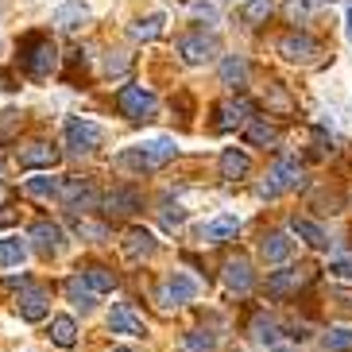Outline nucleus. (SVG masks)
I'll list each match as a JSON object with an SVG mask.
<instances>
[{
	"mask_svg": "<svg viewBox=\"0 0 352 352\" xmlns=\"http://www.w3.org/2000/svg\"><path fill=\"white\" fill-rule=\"evenodd\" d=\"M175 155H178L175 140L170 135H155V140H144V144H135V147H124L116 155V163L124 166V170H135V175H151V170L166 166Z\"/></svg>",
	"mask_w": 352,
	"mask_h": 352,
	"instance_id": "f257e3e1",
	"label": "nucleus"
},
{
	"mask_svg": "<svg viewBox=\"0 0 352 352\" xmlns=\"http://www.w3.org/2000/svg\"><path fill=\"white\" fill-rule=\"evenodd\" d=\"M20 70L28 74V78H51L54 66H58V51H54L51 35L43 32H28L20 39Z\"/></svg>",
	"mask_w": 352,
	"mask_h": 352,
	"instance_id": "f03ea898",
	"label": "nucleus"
},
{
	"mask_svg": "<svg viewBox=\"0 0 352 352\" xmlns=\"http://www.w3.org/2000/svg\"><path fill=\"white\" fill-rule=\"evenodd\" d=\"M302 186V163L298 155H279L275 166H271L267 182H259V197H279L287 190H298Z\"/></svg>",
	"mask_w": 352,
	"mask_h": 352,
	"instance_id": "7ed1b4c3",
	"label": "nucleus"
},
{
	"mask_svg": "<svg viewBox=\"0 0 352 352\" xmlns=\"http://www.w3.org/2000/svg\"><path fill=\"white\" fill-rule=\"evenodd\" d=\"M63 135H66V147H70L74 155H89V151H97L104 144V128L94 124V120H85V116H70Z\"/></svg>",
	"mask_w": 352,
	"mask_h": 352,
	"instance_id": "20e7f679",
	"label": "nucleus"
},
{
	"mask_svg": "<svg viewBox=\"0 0 352 352\" xmlns=\"http://www.w3.org/2000/svg\"><path fill=\"white\" fill-rule=\"evenodd\" d=\"M54 197H58L66 209H74V213H78V209L85 213V209H94L97 201H101V194H97L94 182H89V178H78V175H74V178H63V182H58V194H54Z\"/></svg>",
	"mask_w": 352,
	"mask_h": 352,
	"instance_id": "39448f33",
	"label": "nucleus"
},
{
	"mask_svg": "<svg viewBox=\"0 0 352 352\" xmlns=\"http://www.w3.org/2000/svg\"><path fill=\"white\" fill-rule=\"evenodd\" d=\"M116 109L128 116V120H151L155 116V94L144 89V85H124L116 94Z\"/></svg>",
	"mask_w": 352,
	"mask_h": 352,
	"instance_id": "423d86ee",
	"label": "nucleus"
},
{
	"mask_svg": "<svg viewBox=\"0 0 352 352\" xmlns=\"http://www.w3.org/2000/svg\"><path fill=\"white\" fill-rule=\"evenodd\" d=\"M101 206H104V217L109 221H124V217H132V213L144 209V194L135 186H113L101 197Z\"/></svg>",
	"mask_w": 352,
	"mask_h": 352,
	"instance_id": "0eeeda50",
	"label": "nucleus"
},
{
	"mask_svg": "<svg viewBox=\"0 0 352 352\" xmlns=\"http://www.w3.org/2000/svg\"><path fill=\"white\" fill-rule=\"evenodd\" d=\"M178 54H182V63L186 66H206L213 63V54H217V39L206 32H190L178 39Z\"/></svg>",
	"mask_w": 352,
	"mask_h": 352,
	"instance_id": "6e6552de",
	"label": "nucleus"
},
{
	"mask_svg": "<svg viewBox=\"0 0 352 352\" xmlns=\"http://www.w3.org/2000/svg\"><path fill=\"white\" fill-rule=\"evenodd\" d=\"M28 240H32V248L39 252V256H58V252L66 248V236H63V225H54V221H35L32 228H28Z\"/></svg>",
	"mask_w": 352,
	"mask_h": 352,
	"instance_id": "1a4fd4ad",
	"label": "nucleus"
},
{
	"mask_svg": "<svg viewBox=\"0 0 352 352\" xmlns=\"http://www.w3.org/2000/svg\"><path fill=\"white\" fill-rule=\"evenodd\" d=\"M213 113H217L213 128H217V132H232V128H240V124L252 120V101L248 97H232V101H221Z\"/></svg>",
	"mask_w": 352,
	"mask_h": 352,
	"instance_id": "9d476101",
	"label": "nucleus"
},
{
	"mask_svg": "<svg viewBox=\"0 0 352 352\" xmlns=\"http://www.w3.org/2000/svg\"><path fill=\"white\" fill-rule=\"evenodd\" d=\"M54 163H58V147L43 144V140L20 147V166H23V170H47V175H51Z\"/></svg>",
	"mask_w": 352,
	"mask_h": 352,
	"instance_id": "9b49d317",
	"label": "nucleus"
},
{
	"mask_svg": "<svg viewBox=\"0 0 352 352\" xmlns=\"http://www.w3.org/2000/svg\"><path fill=\"white\" fill-rule=\"evenodd\" d=\"M16 310H20L23 321H43L47 314H51V294H47L43 287H28L20 298H16Z\"/></svg>",
	"mask_w": 352,
	"mask_h": 352,
	"instance_id": "f8f14e48",
	"label": "nucleus"
},
{
	"mask_svg": "<svg viewBox=\"0 0 352 352\" xmlns=\"http://www.w3.org/2000/svg\"><path fill=\"white\" fill-rule=\"evenodd\" d=\"M321 47H318V39L314 35H283L279 39V54L287 58V63H310L314 54H318Z\"/></svg>",
	"mask_w": 352,
	"mask_h": 352,
	"instance_id": "ddd939ff",
	"label": "nucleus"
},
{
	"mask_svg": "<svg viewBox=\"0 0 352 352\" xmlns=\"http://www.w3.org/2000/svg\"><path fill=\"white\" fill-rule=\"evenodd\" d=\"M78 279H82L85 287L94 290V294H113V290L120 287V279H116V271L101 267V263H85V267H78Z\"/></svg>",
	"mask_w": 352,
	"mask_h": 352,
	"instance_id": "4468645a",
	"label": "nucleus"
},
{
	"mask_svg": "<svg viewBox=\"0 0 352 352\" xmlns=\"http://www.w3.org/2000/svg\"><path fill=\"white\" fill-rule=\"evenodd\" d=\"M109 329L113 333H124V337H147V325H144V318L132 310V306H113V314H109Z\"/></svg>",
	"mask_w": 352,
	"mask_h": 352,
	"instance_id": "2eb2a0df",
	"label": "nucleus"
},
{
	"mask_svg": "<svg viewBox=\"0 0 352 352\" xmlns=\"http://www.w3.org/2000/svg\"><path fill=\"white\" fill-rule=\"evenodd\" d=\"M221 279H225V287H228V290H236V294H248L252 283H256V275H252V263H248V259L236 256V259H228V263H225Z\"/></svg>",
	"mask_w": 352,
	"mask_h": 352,
	"instance_id": "dca6fc26",
	"label": "nucleus"
},
{
	"mask_svg": "<svg viewBox=\"0 0 352 352\" xmlns=\"http://www.w3.org/2000/svg\"><path fill=\"white\" fill-rule=\"evenodd\" d=\"M306 279H310V271H306V267H283V271H275V275L267 279V294L287 298V294H294Z\"/></svg>",
	"mask_w": 352,
	"mask_h": 352,
	"instance_id": "f3484780",
	"label": "nucleus"
},
{
	"mask_svg": "<svg viewBox=\"0 0 352 352\" xmlns=\"http://www.w3.org/2000/svg\"><path fill=\"white\" fill-rule=\"evenodd\" d=\"M236 232H240V217H232V213L213 217V221H206V225L197 228V236L206 240V244H225V240H232Z\"/></svg>",
	"mask_w": 352,
	"mask_h": 352,
	"instance_id": "a211bd4d",
	"label": "nucleus"
},
{
	"mask_svg": "<svg viewBox=\"0 0 352 352\" xmlns=\"http://www.w3.org/2000/svg\"><path fill=\"white\" fill-rule=\"evenodd\" d=\"M51 23L58 28V32L74 35L78 28H85V23H89V8H85V4H78V0H70V4H63V8H54Z\"/></svg>",
	"mask_w": 352,
	"mask_h": 352,
	"instance_id": "6ab92c4d",
	"label": "nucleus"
},
{
	"mask_svg": "<svg viewBox=\"0 0 352 352\" xmlns=\"http://www.w3.org/2000/svg\"><path fill=\"white\" fill-rule=\"evenodd\" d=\"M155 252H159L155 232H147V228H128V236H124V256L128 259H151Z\"/></svg>",
	"mask_w": 352,
	"mask_h": 352,
	"instance_id": "aec40b11",
	"label": "nucleus"
},
{
	"mask_svg": "<svg viewBox=\"0 0 352 352\" xmlns=\"http://www.w3.org/2000/svg\"><path fill=\"white\" fill-rule=\"evenodd\" d=\"M252 175V159L240 151V147H225L221 151V178H228V182H240V178Z\"/></svg>",
	"mask_w": 352,
	"mask_h": 352,
	"instance_id": "412c9836",
	"label": "nucleus"
},
{
	"mask_svg": "<svg viewBox=\"0 0 352 352\" xmlns=\"http://www.w3.org/2000/svg\"><path fill=\"white\" fill-rule=\"evenodd\" d=\"M259 256L267 259V263H287V259L294 256V240H290L287 232H267L263 244H259Z\"/></svg>",
	"mask_w": 352,
	"mask_h": 352,
	"instance_id": "4be33fe9",
	"label": "nucleus"
},
{
	"mask_svg": "<svg viewBox=\"0 0 352 352\" xmlns=\"http://www.w3.org/2000/svg\"><path fill=\"white\" fill-rule=\"evenodd\" d=\"M290 232H294L298 240H306V244H310V248H318V252L329 248V236H325V228L314 225L310 217H290Z\"/></svg>",
	"mask_w": 352,
	"mask_h": 352,
	"instance_id": "5701e85b",
	"label": "nucleus"
},
{
	"mask_svg": "<svg viewBox=\"0 0 352 352\" xmlns=\"http://www.w3.org/2000/svg\"><path fill=\"white\" fill-rule=\"evenodd\" d=\"M221 85H228V89H244L248 85V63L240 54H225L221 58Z\"/></svg>",
	"mask_w": 352,
	"mask_h": 352,
	"instance_id": "b1692460",
	"label": "nucleus"
},
{
	"mask_svg": "<svg viewBox=\"0 0 352 352\" xmlns=\"http://www.w3.org/2000/svg\"><path fill=\"white\" fill-rule=\"evenodd\" d=\"M197 294V283L190 279V275H170L163 287V302H175V306H182V302H190Z\"/></svg>",
	"mask_w": 352,
	"mask_h": 352,
	"instance_id": "393cba45",
	"label": "nucleus"
},
{
	"mask_svg": "<svg viewBox=\"0 0 352 352\" xmlns=\"http://www.w3.org/2000/svg\"><path fill=\"white\" fill-rule=\"evenodd\" d=\"M244 140H248L252 147H271L279 140V132H275V124H267L263 116H252L248 124H244Z\"/></svg>",
	"mask_w": 352,
	"mask_h": 352,
	"instance_id": "a878e982",
	"label": "nucleus"
},
{
	"mask_svg": "<svg viewBox=\"0 0 352 352\" xmlns=\"http://www.w3.org/2000/svg\"><path fill=\"white\" fill-rule=\"evenodd\" d=\"M63 290H66V298H70L74 306H78V310H85V314H89V310L97 306V294H94L89 287H85V283L78 279V275H70V279L63 283Z\"/></svg>",
	"mask_w": 352,
	"mask_h": 352,
	"instance_id": "bb28decb",
	"label": "nucleus"
},
{
	"mask_svg": "<svg viewBox=\"0 0 352 352\" xmlns=\"http://www.w3.org/2000/svg\"><path fill=\"white\" fill-rule=\"evenodd\" d=\"M252 337H256V344H263V349H275V344H279V321L267 318V314H259V318L252 321Z\"/></svg>",
	"mask_w": 352,
	"mask_h": 352,
	"instance_id": "cd10ccee",
	"label": "nucleus"
},
{
	"mask_svg": "<svg viewBox=\"0 0 352 352\" xmlns=\"http://www.w3.org/2000/svg\"><path fill=\"white\" fill-rule=\"evenodd\" d=\"M28 259V244L20 236H4L0 240V267H20Z\"/></svg>",
	"mask_w": 352,
	"mask_h": 352,
	"instance_id": "c85d7f7f",
	"label": "nucleus"
},
{
	"mask_svg": "<svg viewBox=\"0 0 352 352\" xmlns=\"http://www.w3.org/2000/svg\"><path fill=\"white\" fill-rule=\"evenodd\" d=\"M51 341L58 344V349H74L78 344V325H74V318H54L51 321Z\"/></svg>",
	"mask_w": 352,
	"mask_h": 352,
	"instance_id": "c756f323",
	"label": "nucleus"
},
{
	"mask_svg": "<svg viewBox=\"0 0 352 352\" xmlns=\"http://www.w3.org/2000/svg\"><path fill=\"white\" fill-rule=\"evenodd\" d=\"M23 194H28V197H39V201H47V197L58 194V178H51V175L23 178Z\"/></svg>",
	"mask_w": 352,
	"mask_h": 352,
	"instance_id": "7c9ffc66",
	"label": "nucleus"
},
{
	"mask_svg": "<svg viewBox=\"0 0 352 352\" xmlns=\"http://www.w3.org/2000/svg\"><path fill=\"white\" fill-rule=\"evenodd\" d=\"M128 35H132L135 43H151V39H159L163 35V16H147V20H135L132 28H128Z\"/></svg>",
	"mask_w": 352,
	"mask_h": 352,
	"instance_id": "2f4dec72",
	"label": "nucleus"
},
{
	"mask_svg": "<svg viewBox=\"0 0 352 352\" xmlns=\"http://www.w3.org/2000/svg\"><path fill=\"white\" fill-rule=\"evenodd\" d=\"M217 349V341H213V333H186L182 337V352H213Z\"/></svg>",
	"mask_w": 352,
	"mask_h": 352,
	"instance_id": "473e14b6",
	"label": "nucleus"
},
{
	"mask_svg": "<svg viewBox=\"0 0 352 352\" xmlns=\"http://www.w3.org/2000/svg\"><path fill=\"white\" fill-rule=\"evenodd\" d=\"M321 344H325V352H352V329H344V325L341 329H329Z\"/></svg>",
	"mask_w": 352,
	"mask_h": 352,
	"instance_id": "72a5a7b5",
	"label": "nucleus"
},
{
	"mask_svg": "<svg viewBox=\"0 0 352 352\" xmlns=\"http://www.w3.org/2000/svg\"><path fill=\"white\" fill-rule=\"evenodd\" d=\"M20 128H23V116L20 113H0V144H12L16 135H20Z\"/></svg>",
	"mask_w": 352,
	"mask_h": 352,
	"instance_id": "f704fd0d",
	"label": "nucleus"
},
{
	"mask_svg": "<svg viewBox=\"0 0 352 352\" xmlns=\"http://www.w3.org/2000/svg\"><path fill=\"white\" fill-rule=\"evenodd\" d=\"M271 8H275L271 0H248V8H244V20L256 28V23H263V20L271 16Z\"/></svg>",
	"mask_w": 352,
	"mask_h": 352,
	"instance_id": "c9c22d12",
	"label": "nucleus"
},
{
	"mask_svg": "<svg viewBox=\"0 0 352 352\" xmlns=\"http://www.w3.org/2000/svg\"><path fill=\"white\" fill-rule=\"evenodd\" d=\"M132 70V54H109V58H104V74H109V78H116V74H128Z\"/></svg>",
	"mask_w": 352,
	"mask_h": 352,
	"instance_id": "e433bc0d",
	"label": "nucleus"
},
{
	"mask_svg": "<svg viewBox=\"0 0 352 352\" xmlns=\"http://www.w3.org/2000/svg\"><path fill=\"white\" fill-rule=\"evenodd\" d=\"M74 232H78V236H89V240H104V236H109V228H104V225H94V221H85V217L74 221Z\"/></svg>",
	"mask_w": 352,
	"mask_h": 352,
	"instance_id": "4c0bfd02",
	"label": "nucleus"
},
{
	"mask_svg": "<svg viewBox=\"0 0 352 352\" xmlns=\"http://www.w3.org/2000/svg\"><path fill=\"white\" fill-rule=\"evenodd\" d=\"M329 275H333V279H352V256L329 259Z\"/></svg>",
	"mask_w": 352,
	"mask_h": 352,
	"instance_id": "58836bf2",
	"label": "nucleus"
},
{
	"mask_svg": "<svg viewBox=\"0 0 352 352\" xmlns=\"http://www.w3.org/2000/svg\"><path fill=\"white\" fill-rule=\"evenodd\" d=\"M182 221H186V209H166V213H163V225L166 228H178V225H182Z\"/></svg>",
	"mask_w": 352,
	"mask_h": 352,
	"instance_id": "ea45409f",
	"label": "nucleus"
},
{
	"mask_svg": "<svg viewBox=\"0 0 352 352\" xmlns=\"http://www.w3.org/2000/svg\"><path fill=\"white\" fill-rule=\"evenodd\" d=\"M271 104H275V109H283V113L290 109V97L283 94V85H271Z\"/></svg>",
	"mask_w": 352,
	"mask_h": 352,
	"instance_id": "a19ab883",
	"label": "nucleus"
},
{
	"mask_svg": "<svg viewBox=\"0 0 352 352\" xmlns=\"http://www.w3.org/2000/svg\"><path fill=\"white\" fill-rule=\"evenodd\" d=\"M349 39H352V8H349Z\"/></svg>",
	"mask_w": 352,
	"mask_h": 352,
	"instance_id": "79ce46f5",
	"label": "nucleus"
},
{
	"mask_svg": "<svg viewBox=\"0 0 352 352\" xmlns=\"http://www.w3.org/2000/svg\"><path fill=\"white\" fill-rule=\"evenodd\" d=\"M113 352H132V349H113Z\"/></svg>",
	"mask_w": 352,
	"mask_h": 352,
	"instance_id": "37998d69",
	"label": "nucleus"
}]
</instances>
